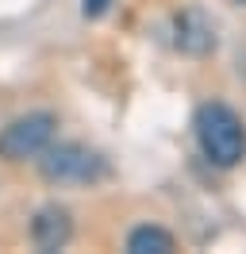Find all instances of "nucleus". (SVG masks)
I'll return each instance as SVG.
<instances>
[{"label":"nucleus","mask_w":246,"mask_h":254,"mask_svg":"<svg viewBox=\"0 0 246 254\" xmlns=\"http://www.w3.org/2000/svg\"><path fill=\"white\" fill-rule=\"evenodd\" d=\"M192 135H196L200 154L212 162L215 170H235L246 158V124L223 100L200 104L196 116H192Z\"/></svg>","instance_id":"f257e3e1"},{"label":"nucleus","mask_w":246,"mask_h":254,"mask_svg":"<svg viewBox=\"0 0 246 254\" xmlns=\"http://www.w3.org/2000/svg\"><path fill=\"white\" fill-rule=\"evenodd\" d=\"M39 174L50 185H100V181H108L112 166L104 154H96L81 143H50L39 154Z\"/></svg>","instance_id":"f03ea898"},{"label":"nucleus","mask_w":246,"mask_h":254,"mask_svg":"<svg viewBox=\"0 0 246 254\" xmlns=\"http://www.w3.org/2000/svg\"><path fill=\"white\" fill-rule=\"evenodd\" d=\"M58 135V116L54 112H27L0 131V158L4 162H27L39 158Z\"/></svg>","instance_id":"7ed1b4c3"},{"label":"nucleus","mask_w":246,"mask_h":254,"mask_svg":"<svg viewBox=\"0 0 246 254\" xmlns=\"http://www.w3.org/2000/svg\"><path fill=\"white\" fill-rule=\"evenodd\" d=\"M173 47L188 54V58H204V54H212L215 50V23L212 16L196 8V4H188L181 8L177 16H173Z\"/></svg>","instance_id":"20e7f679"},{"label":"nucleus","mask_w":246,"mask_h":254,"mask_svg":"<svg viewBox=\"0 0 246 254\" xmlns=\"http://www.w3.org/2000/svg\"><path fill=\"white\" fill-rule=\"evenodd\" d=\"M73 239V216L58 204H43L35 212V220H31V243H35V251H62L65 243Z\"/></svg>","instance_id":"39448f33"},{"label":"nucleus","mask_w":246,"mask_h":254,"mask_svg":"<svg viewBox=\"0 0 246 254\" xmlns=\"http://www.w3.org/2000/svg\"><path fill=\"white\" fill-rule=\"evenodd\" d=\"M173 247H177L173 235L166 227H154V223H142V227H135L127 235V251L131 254H169Z\"/></svg>","instance_id":"423d86ee"},{"label":"nucleus","mask_w":246,"mask_h":254,"mask_svg":"<svg viewBox=\"0 0 246 254\" xmlns=\"http://www.w3.org/2000/svg\"><path fill=\"white\" fill-rule=\"evenodd\" d=\"M112 4H116V0H81V16L85 19H100V16L112 12Z\"/></svg>","instance_id":"0eeeda50"},{"label":"nucleus","mask_w":246,"mask_h":254,"mask_svg":"<svg viewBox=\"0 0 246 254\" xmlns=\"http://www.w3.org/2000/svg\"><path fill=\"white\" fill-rule=\"evenodd\" d=\"M235 4H246V0H235Z\"/></svg>","instance_id":"6e6552de"}]
</instances>
